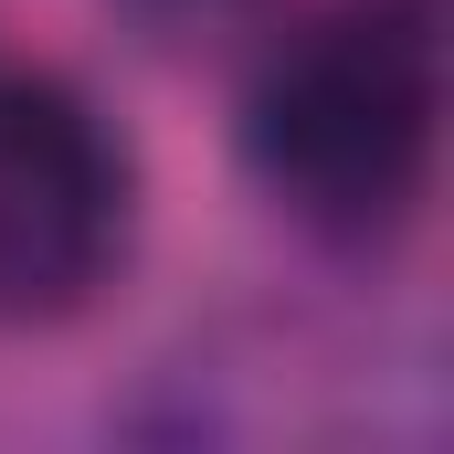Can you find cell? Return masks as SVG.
<instances>
[{
	"label": "cell",
	"instance_id": "obj_1",
	"mask_svg": "<svg viewBox=\"0 0 454 454\" xmlns=\"http://www.w3.org/2000/svg\"><path fill=\"white\" fill-rule=\"evenodd\" d=\"M444 116V53L423 0H348L317 11L243 96L254 180L328 243H380L423 201Z\"/></svg>",
	"mask_w": 454,
	"mask_h": 454
},
{
	"label": "cell",
	"instance_id": "obj_2",
	"mask_svg": "<svg viewBox=\"0 0 454 454\" xmlns=\"http://www.w3.org/2000/svg\"><path fill=\"white\" fill-rule=\"evenodd\" d=\"M127 254V148L74 85L0 74V317L53 328L106 296Z\"/></svg>",
	"mask_w": 454,
	"mask_h": 454
},
{
	"label": "cell",
	"instance_id": "obj_3",
	"mask_svg": "<svg viewBox=\"0 0 454 454\" xmlns=\"http://www.w3.org/2000/svg\"><path fill=\"white\" fill-rule=\"evenodd\" d=\"M137 21H159V32H191V21H223L232 0H127Z\"/></svg>",
	"mask_w": 454,
	"mask_h": 454
}]
</instances>
